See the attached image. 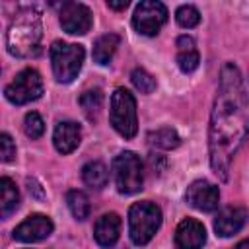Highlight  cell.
<instances>
[{
    "instance_id": "1",
    "label": "cell",
    "mask_w": 249,
    "mask_h": 249,
    "mask_svg": "<svg viewBox=\"0 0 249 249\" xmlns=\"http://www.w3.org/2000/svg\"><path fill=\"white\" fill-rule=\"evenodd\" d=\"M249 134V99L235 64H224L210 117V165L226 181L231 158Z\"/></svg>"
},
{
    "instance_id": "2",
    "label": "cell",
    "mask_w": 249,
    "mask_h": 249,
    "mask_svg": "<svg viewBox=\"0 0 249 249\" xmlns=\"http://www.w3.org/2000/svg\"><path fill=\"white\" fill-rule=\"evenodd\" d=\"M41 16L33 8H25L16 14L6 33L8 53L19 58L35 56L41 43Z\"/></svg>"
},
{
    "instance_id": "3",
    "label": "cell",
    "mask_w": 249,
    "mask_h": 249,
    "mask_svg": "<svg viewBox=\"0 0 249 249\" xmlns=\"http://www.w3.org/2000/svg\"><path fill=\"white\" fill-rule=\"evenodd\" d=\"M161 226V210L150 200L134 202L128 210V233L134 245H146Z\"/></svg>"
},
{
    "instance_id": "4",
    "label": "cell",
    "mask_w": 249,
    "mask_h": 249,
    "mask_svg": "<svg viewBox=\"0 0 249 249\" xmlns=\"http://www.w3.org/2000/svg\"><path fill=\"white\" fill-rule=\"evenodd\" d=\"M109 121L113 124V128L124 136V138H132L138 130V121H136V101L134 95L124 89V88H117L111 95V111H109Z\"/></svg>"
},
{
    "instance_id": "5",
    "label": "cell",
    "mask_w": 249,
    "mask_h": 249,
    "mask_svg": "<svg viewBox=\"0 0 249 249\" xmlns=\"http://www.w3.org/2000/svg\"><path fill=\"white\" fill-rule=\"evenodd\" d=\"M84 47L74 43L54 41L51 47V66L58 82H72L84 64Z\"/></svg>"
},
{
    "instance_id": "6",
    "label": "cell",
    "mask_w": 249,
    "mask_h": 249,
    "mask_svg": "<svg viewBox=\"0 0 249 249\" xmlns=\"http://www.w3.org/2000/svg\"><path fill=\"white\" fill-rule=\"evenodd\" d=\"M113 177L117 191L123 195H134L142 189L144 173L142 161L134 152H121L113 160Z\"/></svg>"
},
{
    "instance_id": "7",
    "label": "cell",
    "mask_w": 249,
    "mask_h": 249,
    "mask_svg": "<svg viewBox=\"0 0 249 249\" xmlns=\"http://www.w3.org/2000/svg\"><path fill=\"white\" fill-rule=\"evenodd\" d=\"M43 93V80L41 74L33 68H25L6 86L4 95L14 105H25L29 101L39 99Z\"/></svg>"
},
{
    "instance_id": "8",
    "label": "cell",
    "mask_w": 249,
    "mask_h": 249,
    "mask_svg": "<svg viewBox=\"0 0 249 249\" xmlns=\"http://www.w3.org/2000/svg\"><path fill=\"white\" fill-rule=\"evenodd\" d=\"M167 21V8L161 2H140L132 16V25L142 35H156Z\"/></svg>"
},
{
    "instance_id": "9",
    "label": "cell",
    "mask_w": 249,
    "mask_h": 249,
    "mask_svg": "<svg viewBox=\"0 0 249 249\" xmlns=\"http://www.w3.org/2000/svg\"><path fill=\"white\" fill-rule=\"evenodd\" d=\"M93 23L91 12L88 6L80 4V2H66L62 4L60 10V25L66 33L70 35H84L89 31Z\"/></svg>"
},
{
    "instance_id": "10",
    "label": "cell",
    "mask_w": 249,
    "mask_h": 249,
    "mask_svg": "<svg viewBox=\"0 0 249 249\" xmlns=\"http://www.w3.org/2000/svg\"><path fill=\"white\" fill-rule=\"evenodd\" d=\"M53 222L45 214H31L27 216L16 230H14V239L23 241V243H35L53 233Z\"/></svg>"
},
{
    "instance_id": "11",
    "label": "cell",
    "mask_w": 249,
    "mask_h": 249,
    "mask_svg": "<svg viewBox=\"0 0 249 249\" xmlns=\"http://www.w3.org/2000/svg\"><path fill=\"white\" fill-rule=\"evenodd\" d=\"M187 202L196 208V210H202V212H212L218 208V200H220V193H218V187L204 181V179H198V181H193L187 189V195H185Z\"/></svg>"
},
{
    "instance_id": "12",
    "label": "cell",
    "mask_w": 249,
    "mask_h": 249,
    "mask_svg": "<svg viewBox=\"0 0 249 249\" xmlns=\"http://www.w3.org/2000/svg\"><path fill=\"white\" fill-rule=\"evenodd\" d=\"M206 241L204 226L195 218H185L179 222L175 230V245L177 249H200Z\"/></svg>"
},
{
    "instance_id": "13",
    "label": "cell",
    "mask_w": 249,
    "mask_h": 249,
    "mask_svg": "<svg viewBox=\"0 0 249 249\" xmlns=\"http://www.w3.org/2000/svg\"><path fill=\"white\" fill-rule=\"evenodd\" d=\"M247 222V210L239 206H228L224 208L216 220H214V230L220 237H230L235 235Z\"/></svg>"
},
{
    "instance_id": "14",
    "label": "cell",
    "mask_w": 249,
    "mask_h": 249,
    "mask_svg": "<svg viewBox=\"0 0 249 249\" xmlns=\"http://www.w3.org/2000/svg\"><path fill=\"white\" fill-rule=\"evenodd\" d=\"M80 140H82V130H80L78 123H74V121H60L54 126L53 142H54V148L60 154L74 152L80 146Z\"/></svg>"
},
{
    "instance_id": "15",
    "label": "cell",
    "mask_w": 249,
    "mask_h": 249,
    "mask_svg": "<svg viewBox=\"0 0 249 249\" xmlns=\"http://www.w3.org/2000/svg\"><path fill=\"white\" fill-rule=\"evenodd\" d=\"M121 233V218L115 212L103 214L93 228V237L101 247H113Z\"/></svg>"
},
{
    "instance_id": "16",
    "label": "cell",
    "mask_w": 249,
    "mask_h": 249,
    "mask_svg": "<svg viewBox=\"0 0 249 249\" xmlns=\"http://www.w3.org/2000/svg\"><path fill=\"white\" fill-rule=\"evenodd\" d=\"M198 60H200V56H198V51H196V47H195L193 37L181 35V37L177 39V66H179L183 72L189 74V72L196 70Z\"/></svg>"
},
{
    "instance_id": "17",
    "label": "cell",
    "mask_w": 249,
    "mask_h": 249,
    "mask_svg": "<svg viewBox=\"0 0 249 249\" xmlns=\"http://www.w3.org/2000/svg\"><path fill=\"white\" fill-rule=\"evenodd\" d=\"M119 41L121 39L115 33H105V35L97 37L95 43H93V53H91L93 60L97 64H109L113 54H115V51H117V47H119Z\"/></svg>"
},
{
    "instance_id": "18",
    "label": "cell",
    "mask_w": 249,
    "mask_h": 249,
    "mask_svg": "<svg viewBox=\"0 0 249 249\" xmlns=\"http://www.w3.org/2000/svg\"><path fill=\"white\" fill-rule=\"evenodd\" d=\"M18 206H19L18 187L14 185L12 179L2 177L0 179V208H2V218H8Z\"/></svg>"
},
{
    "instance_id": "19",
    "label": "cell",
    "mask_w": 249,
    "mask_h": 249,
    "mask_svg": "<svg viewBox=\"0 0 249 249\" xmlns=\"http://www.w3.org/2000/svg\"><path fill=\"white\" fill-rule=\"evenodd\" d=\"M82 179L91 189H103L107 185L109 173H107V167L101 161H89L82 167Z\"/></svg>"
},
{
    "instance_id": "20",
    "label": "cell",
    "mask_w": 249,
    "mask_h": 249,
    "mask_svg": "<svg viewBox=\"0 0 249 249\" xmlns=\"http://www.w3.org/2000/svg\"><path fill=\"white\" fill-rule=\"evenodd\" d=\"M80 105L86 113V117L89 121H95L99 111H101V105H103V93L101 89H88L80 95Z\"/></svg>"
},
{
    "instance_id": "21",
    "label": "cell",
    "mask_w": 249,
    "mask_h": 249,
    "mask_svg": "<svg viewBox=\"0 0 249 249\" xmlns=\"http://www.w3.org/2000/svg\"><path fill=\"white\" fill-rule=\"evenodd\" d=\"M148 142L156 148H161V150H171V148H177L179 146V134L169 128V126H163V128H158L154 132L148 134Z\"/></svg>"
},
{
    "instance_id": "22",
    "label": "cell",
    "mask_w": 249,
    "mask_h": 249,
    "mask_svg": "<svg viewBox=\"0 0 249 249\" xmlns=\"http://www.w3.org/2000/svg\"><path fill=\"white\" fill-rule=\"evenodd\" d=\"M66 204L76 220H86L89 216V200L82 191H68L66 193Z\"/></svg>"
},
{
    "instance_id": "23",
    "label": "cell",
    "mask_w": 249,
    "mask_h": 249,
    "mask_svg": "<svg viewBox=\"0 0 249 249\" xmlns=\"http://www.w3.org/2000/svg\"><path fill=\"white\" fill-rule=\"evenodd\" d=\"M132 86L140 91V93H152L156 89V80L144 70V68H134L130 74Z\"/></svg>"
},
{
    "instance_id": "24",
    "label": "cell",
    "mask_w": 249,
    "mask_h": 249,
    "mask_svg": "<svg viewBox=\"0 0 249 249\" xmlns=\"http://www.w3.org/2000/svg\"><path fill=\"white\" fill-rule=\"evenodd\" d=\"M23 128H25V134H27L31 140H37V138H41L43 132H45V123H43V119L39 117V113L31 111V113L25 115Z\"/></svg>"
},
{
    "instance_id": "25",
    "label": "cell",
    "mask_w": 249,
    "mask_h": 249,
    "mask_svg": "<svg viewBox=\"0 0 249 249\" xmlns=\"http://www.w3.org/2000/svg\"><path fill=\"white\" fill-rule=\"evenodd\" d=\"M175 19H177V23H179L181 27L191 29V27L198 25L200 14H198V10H196L195 6H181V8L175 12Z\"/></svg>"
},
{
    "instance_id": "26",
    "label": "cell",
    "mask_w": 249,
    "mask_h": 249,
    "mask_svg": "<svg viewBox=\"0 0 249 249\" xmlns=\"http://www.w3.org/2000/svg\"><path fill=\"white\" fill-rule=\"evenodd\" d=\"M0 146H2V161H12L16 156V144H14L12 136L4 132L0 136Z\"/></svg>"
},
{
    "instance_id": "27",
    "label": "cell",
    "mask_w": 249,
    "mask_h": 249,
    "mask_svg": "<svg viewBox=\"0 0 249 249\" xmlns=\"http://www.w3.org/2000/svg\"><path fill=\"white\" fill-rule=\"evenodd\" d=\"M107 6L111 8V10H124L126 6H128V2L124 0V2H107Z\"/></svg>"
},
{
    "instance_id": "28",
    "label": "cell",
    "mask_w": 249,
    "mask_h": 249,
    "mask_svg": "<svg viewBox=\"0 0 249 249\" xmlns=\"http://www.w3.org/2000/svg\"><path fill=\"white\" fill-rule=\"evenodd\" d=\"M233 249H249V239H243V241H239Z\"/></svg>"
}]
</instances>
